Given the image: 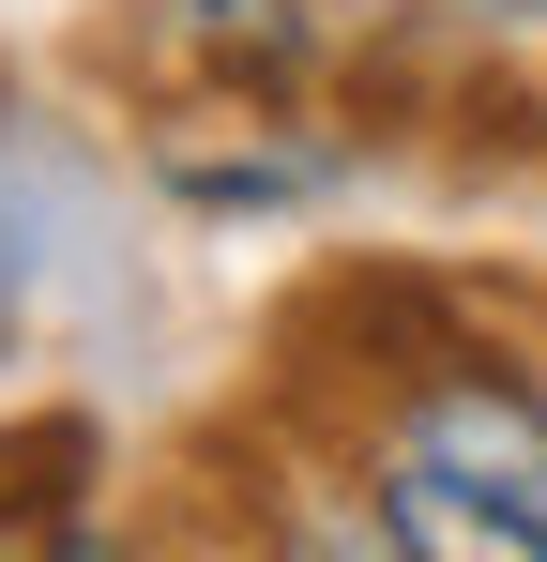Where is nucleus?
<instances>
[{
    "label": "nucleus",
    "mask_w": 547,
    "mask_h": 562,
    "mask_svg": "<svg viewBox=\"0 0 547 562\" xmlns=\"http://www.w3.org/2000/svg\"><path fill=\"white\" fill-rule=\"evenodd\" d=\"M411 457H442L471 471L487 502H517V517H547V395L533 380H502V366H426L411 380Z\"/></svg>",
    "instance_id": "f257e3e1"
},
{
    "label": "nucleus",
    "mask_w": 547,
    "mask_h": 562,
    "mask_svg": "<svg viewBox=\"0 0 547 562\" xmlns=\"http://www.w3.org/2000/svg\"><path fill=\"white\" fill-rule=\"evenodd\" d=\"M380 532H395V562H547V517L487 502L471 471L411 457V441H395V471H380Z\"/></svg>",
    "instance_id": "f03ea898"
},
{
    "label": "nucleus",
    "mask_w": 547,
    "mask_h": 562,
    "mask_svg": "<svg viewBox=\"0 0 547 562\" xmlns=\"http://www.w3.org/2000/svg\"><path fill=\"white\" fill-rule=\"evenodd\" d=\"M168 31L228 77H289L304 61V0H168Z\"/></svg>",
    "instance_id": "7ed1b4c3"
},
{
    "label": "nucleus",
    "mask_w": 547,
    "mask_h": 562,
    "mask_svg": "<svg viewBox=\"0 0 547 562\" xmlns=\"http://www.w3.org/2000/svg\"><path fill=\"white\" fill-rule=\"evenodd\" d=\"M289 562H395V532H380V502H365V517H335V532H304Z\"/></svg>",
    "instance_id": "20e7f679"
},
{
    "label": "nucleus",
    "mask_w": 547,
    "mask_h": 562,
    "mask_svg": "<svg viewBox=\"0 0 547 562\" xmlns=\"http://www.w3.org/2000/svg\"><path fill=\"white\" fill-rule=\"evenodd\" d=\"M46 562H122V548H107V532H46Z\"/></svg>",
    "instance_id": "39448f33"
},
{
    "label": "nucleus",
    "mask_w": 547,
    "mask_h": 562,
    "mask_svg": "<svg viewBox=\"0 0 547 562\" xmlns=\"http://www.w3.org/2000/svg\"><path fill=\"white\" fill-rule=\"evenodd\" d=\"M487 15H517V0H487Z\"/></svg>",
    "instance_id": "423d86ee"
}]
</instances>
